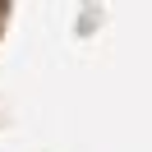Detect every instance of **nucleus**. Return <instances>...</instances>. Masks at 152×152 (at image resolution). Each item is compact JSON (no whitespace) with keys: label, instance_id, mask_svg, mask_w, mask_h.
Segmentation results:
<instances>
[{"label":"nucleus","instance_id":"f257e3e1","mask_svg":"<svg viewBox=\"0 0 152 152\" xmlns=\"http://www.w3.org/2000/svg\"><path fill=\"white\" fill-rule=\"evenodd\" d=\"M5 19H10V0H0V32H5Z\"/></svg>","mask_w":152,"mask_h":152}]
</instances>
